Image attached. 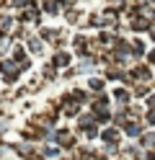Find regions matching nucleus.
Instances as JSON below:
<instances>
[{"label":"nucleus","mask_w":155,"mask_h":160,"mask_svg":"<svg viewBox=\"0 0 155 160\" xmlns=\"http://www.w3.org/2000/svg\"><path fill=\"white\" fill-rule=\"evenodd\" d=\"M54 62H57V65H59V67H65V65H67V62H70V57H67V54H65V52H59V54H57V57H54Z\"/></svg>","instance_id":"423d86ee"},{"label":"nucleus","mask_w":155,"mask_h":160,"mask_svg":"<svg viewBox=\"0 0 155 160\" xmlns=\"http://www.w3.org/2000/svg\"><path fill=\"white\" fill-rule=\"evenodd\" d=\"M90 88H93V91H101L103 83H101V80H90Z\"/></svg>","instance_id":"1a4fd4ad"},{"label":"nucleus","mask_w":155,"mask_h":160,"mask_svg":"<svg viewBox=\"0 0 155 160\" xmlns=\"http://www.w3.org/2000/svg\"><path fill=\"white\" fill-rule=\"evenodd\" d=\"M10 3H13V5H26L28 0H10Z\"/></svg>","instance_id":"9b49d317"},{"label":"nucleus","mask_w":155,"mask_h":160,"mask_svg":"<svg viewBox=\"0 0 155 160\" xmlns=\"http://www.w3.org/2000/svg\"><path fill=\"white\" fill-rule=\"evenodd\" d=\"M114 98L116 101H127V91H114Z\"/></svg>","instance_id":"6e6552de"},{"label":"nucleus","mask_w":155,"mask_h":160,"mask_svg":"<svg viewBox=\"0 0 155 160\" xmlns=\"http://www.w3.org/2000/svg\"><path fill=\"white\" fill-rule=\"evenodd\" d=\"M127 134H140V124H127Z\"/></svg>","instance_id":"0eeeda50"},{"label":"nucleus","mask_w":155,"mask_h":160,"mask_svg":"<svg viewBox=\"0 0 155 160\" xmlns=\"http://www.w3.org/2000/svg\"><path fill=\"white\" fill-rule=\"evenodd\" d=\"M132 28H137V31H145V28H150V23L145 21V18H134V21H132Z\"/></svg>","instance_id":"20e7f679"},{"label":"nucleus","mask_w":155,"mask_h":160,"mask_svg":"<svg viewBox=\"0 0 155 160\" xmlns=\"http://www.w3.org/2000/svg\"><path fill=\"white\" fill-rule=\"evenodd\" d=\"M3 72H5V75H8L10 80H13V78L18 75V70H16V65H13V62L8 59V62H3Z\"/></svg>","instance_id":"f03ea898"},{"label":"nucleus","mask_w":155,"mask_h":160,"mask_svg":"<svg viewBox=\"0 0 155 160\" xmlns=\"http://www.w3.org/2000/svg\"><path fill=\"white\" fill-rule=\"evenodd\" d=\"M44 11H47V13H57V11H59V5L54 3V0H47V3H44Z\"/></svg>","instance_id":"39448f33"},{"label":"nucleus","mask_w":155,"mask_h":160,"mask_svg":"<svg viewBox=\"0 0 155 160\" xmlns=\"http://www.w3.org/2000/svg\"><path fill=\"white\" fill-rule=\"evenodd\" d=\"M57 142H59L62 147H72V137H70V132H65V129H62V132H57Z\"/></svg>","instance_id":"f257e3e1"},{"label":"nucleus","mask_w":155,"mask_h":160,"mask_svg":"<svg viewBox=\"0 0 155 160\" xmlns=\"http://www.w3.org/2000/svg\"><path fill=\"white\" fill-rule=\"evenodd\" d=\"M142 145L150 147V145H152V134H145V137H142Z\"/></svg>","instance_id":"9d476101"},{"label":"nucleus","mask_w":155,"mask_h":160,"mask_svg":"<svg viewBox=\"0 0 155 160\" xmlns=\"http://www.w3.org/2000/svg\"><path fill=\"white\" fill-rule=\"evenodd\" d=\"M103 139H106L109 145H116V139H119V134H116V129H106V132H103Z\"/></svg>","instance_id":"7ed1b4c3"}]
</instances>
